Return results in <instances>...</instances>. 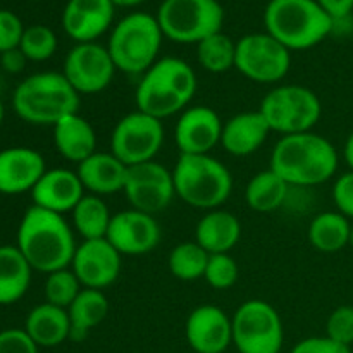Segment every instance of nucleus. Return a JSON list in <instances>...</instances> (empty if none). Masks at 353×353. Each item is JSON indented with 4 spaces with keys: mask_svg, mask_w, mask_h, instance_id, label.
Segmentation results:
<instances>
[{
    "mask_svg": "<svg viewBox=\"0 0 353 353\" xmlns=\"http://www.w3.org/2000/svg\"><path fill=\"white\" fill-rule=\"evenodd\" d=\"M28 2H40V0H28Z\"/></svg>",
    "mask_w": 353,
    "mask_h": 353,
    "instance_id": "obj_48",
    "label": "nucleus"
},
{
    "mask_svg": "<svg viewBox=\"0 0 353 353\" xmlns=\"http://www.w3.org/2000/svg\"><path fill=\"white\" fill-rule=\"evenodd\" d=\"M116 6L110 0H68L62 10V30L76 43L97 41L112 30Z\"/></svg>",
    "mask_w": 353,
    "mask_h": 353,
    "instance_id": "obj_19",
    "label": "nucleus"
},
{
    "mask_svg": "<svg viewBox=\"0 0 353 353\" xmlns=\"http://www.w3.org/2000/svg\"><path fill=\"white\" fill-rule=\"evenodd\" d=\"M23 330L38 348H54L65 340H71V321L68 310L47 302L30 310Z\"/></svg>",
    "mask_w": 353,
    "mask_h": 353,
    "instance_id": "obj_26",
    "label": "nucleus"
},
{
    "mask_svg": "<svg viewBox=\"0 0 353 353\" xmlns=\"http://www.w3.org/2000/svg\"><path fill=\"white\" fill-rule=\"evenodd\" d=\"M223 124L219 114L207 105H190L174 126V141L179 155L210 154L221 145Z\"/></svg>",
    "mask_w": 353,
    "mask_h": 353,
    "instance_id": "obj_17",
    "label": "nucleus"
},
{
    "mask_svg": "<svg viewBox=\"0 0 353 353\" xmlns=\"http://www.w3.org/2000/svg\"><path fill=\"white\" fill-rule=\"evenodd\" d=\"M185 336L195 353H224L233 343V323L221 307L199 305L186 317Z\"/></svg>",
    "mask_w": 353,
    "mask_h": 353,
    "instance_id": "obj_18",
    "label": "nucleus"
},
{
    "mask_svg": "<svg viewBox=\"0 0 353 353\" xmlns=\"http://www.w3.org/2000/svg\"><path fill=\"white\" fill-rule=\"evenodd\" d=\"M26 64L28 59L24 57V54L19 50V47L0 54V65H2L3 71L9 72V74H19L21 71H24Z\"/></svg>",
    "mask_w": 353,
    "mask_h": 353,
    "instance_id": "obj_42",
    "label": "nucleus"
},
{
    "mask_svg": "<svg viewBox=\"0 0 353 353\" xmlns=\"http://www.w3.org/2000/svg\"><path fill=\"white\" fill-rule=\"evenodd\" d=\"M16 247L33 271L50 274L71 268L78 243L64 216L31 205L21 217Z\"/></svg>",
    "mask_w": 353,
    "mask_h": 353,
    "instance_id": "obj_1",
    "label": "nucleus"
},
{
    "mask_svg": "<svg viewBox=\"0 0 353 353\" xmlns=\"http://www.w3.org/2000/svg\"><path fill=\"white\" fill-rule=\"evenodd\" d=\"M196 61L200 68L210 74L231 71L236 61V41L223 31L210 34L196 45Z\"/></svg>",
    "mask_w": 353,
    "mask_h": 353,
    "instance_id": "obj_32",
    "label": "nucleus"
},
{
    "mask_svg": "<svg viewBox=\"0 0 353 353\" xmlns=\"http://www.w3.org/2000/svg\"><path fill=\"white\" fill-rule=\"evenodd\" d=\"M105 238L123 257H134L154 252L161 243L162 230L155 216L128 209L112 214Z\"/></svg>",
    "mask_w": 353,
    "mask_h": 353,
    "instance_id": "obj_16",
    "label": "nucleus"
},
{
    "mask_svg": "<svg viewBox=\"0 0 353 353\" xmlns=\"http://www.w3.org/2000/svg\"><path fill=\"white\" fill-rule=\"evenodd\" d=\"M238 276H240V269L231 254H214L207 262L203 279L210 288L224 292L236 285Z\"/></svg>",
    "mask_w": 353,
    "mask_h": 353,
    "instance_id": "obj_36",
    "label": "nucleus"
},
{
    "mask_svg": "<svg viewBox=\"0 0 353 353\" xmlns=\"http://www.w3.org/2000/svg\"><path fill=\"white\" fill-rule=\"evenodd\" d=\"M176 196L200 210L221 209L233 192V174L210 154L179 155L172 168Z\"/></svg>",
    "mask_w": 353,
    "mask_h": 353,
    "instance_id": "obj_6",
    "label": "nucleus"
},
{
    "mask_svg": "<svg viewBox=\"0 0 353 353\" xmlns=\"http://www.w3.org/2000/svg\"><path fill=\"white\" fill-rule=\"evenodd\" d=\"M343 159L348 165V171H353V131L348 134L347 141L343 147Z\"/></svg>",
    "mask_w": 353,
    "mask_h": 353,
    "instance_id": "obj_44",
    "label": "nucleus"
},
{
    "mask_svg": "<svg viewBox=\"0 0 353 353\" xmlns=\"http://www.w3.org/2000/svg\"><path fill=\"white\" fill-rule=\"evenodd\" d=\"M233 345L240 353H279L285 327L278 310L265 300L241 303L231 317Z\"/></svg>",
    "mask_w": 353,
    "mask_h": 353,
    "instance_id": "obj_10",
    "label": "nucleus"
},
{
    "mask_svg": "<svg viewBox=\"0 0 353 353\" xmlns=\"http://www.w3.org/2000/svg\"><path fill=\"white\" fill-rule=\"evenodd\" d=\"M292 353H352V350L350 347H345L324 334V336H310L299 341L292 348Z\"/></svg>",
    "mask_w": 353,
    "mask_h": 353,
    "instance_id": "obj_41",
    "label": "nucleus"
},
{
    "mask_svg": "<svg viewBox=\"0 0 353 353\" xmlns=\"http://www.w3.org/2000/svg\"><path fill=\"white\" fill-rule=\"evenodd\" d=\"M292 68V52L268 31L248 33L236 41L234 69L247 79L261 85L283 81Z\"/></svg>",
    "mask_w": 353,
    "mask_h": 353,
    "instance_id": "obj_11",
    "label": "nucleus"
},
{
    "mask_svg": "<svg viewBox=\"0 0 353 353\" xmlns=\"http://www.w3.org/2000/svg\"><path fill=\"white\" fill-rule=\"evenodd\" d=\"M116 71L107 45L88 41L76 43L68 52L61 72L79 95H95L112 83Z\"/></svg>",
    "mask_w": 353,
    "mask_h": 353,
    "instance_id": "obj_13",
    "label": "nucleus"
},
{
    "mask_svg": "<svg viewBox=\"0 0 353 353\" xmlns=\"http://www.w3.org/2000/svg\"><path fill=\"white\" fill-rule=\"evenodd\" d=\"M326 336L345 347L353 345V305H340L326 321Z\"/></svg>",
    "mask_w": 353,
    "mask_h": 353,
    "instance_id": "obj_37",
    "label": "nucleus"
},
{
    "mask_svg": "<svg viewBox=\"0 0 353 353\" xmlns=\"http://www.w3.org/2000/svg\"><path fill=\"white\" fill-rule=\"evenodd\" d=\"M24 28L26 26L16 12L0 9V54L19 47Z\"/></svg>",
    "mask_w": 353,
    "mask_h": 353,
    "instance_id": "obj_38",
    "label": "nucleus"
},
{
    "mask_svg": "<svg viewBox=\"0 0 353 353\" xmlns=\"http://www.w3.org/2000/svg\"><path fill=\"white\" fill-rule=\"evenodd\" d=\"M0 353H38V347L26 331L10 327L0 331Z\"/></svg>",
    "mask_w": 353,
    "mask_h": 353,
    "instance_id": "obj_40",
    "label": "nucleus"
},
{
    "mask_svg": "<svg viewBox=\"0 0 353 353\" xmlns=\"http://www.w3.org/2000/svg\"><path fill=\"white\" fill-rule=\"evenodd\" d=\"M162 34L181 45H199L223 31L224 9L219 0H162L155 14Z\"/></svg>",
    "mask_w": 353,
    "mask_h": 353,
    "instance_id": "obj_8",
    "label": "nucleus"
},
{
    "mask_svg": "<svg viewBox=\"0 0 353 353\" xmlns=\"http://www.w3.org/2000/svg\"><path fill=\"white\" fill-rule=\"evenodd\" d=\"M71 269L83 288L105 290L119 279L123 271V255L107 238L83 240L76 247Z\"/></svg>",
    "mask_w": 353,
    "mask_h": 353,
    "instance_id": "obj_15",
    "label": "nucleus"
},
{
    "mask_svg": "<svg viewBox=\"0 0 353 353\" xmlns=\"http://www.w3.org/2000/svg\"><path fill=\"white\" fill-rule=\"evenodd\" d=\"M259 110L272 133L286 137L312 131L323 116V103L314 90L288 83L265 93Z\"/></svg>",
    "mask_w": 353,
    "mask_h": 353,
    "instance_id": "obj_9",
    "label": "nucleus"
},
{
    "mask_svg": "<svg viewBox=\"0 0 353 353\" xmlns=\"http://www.w3.org/2000/svg\"><path fill=\"white\" fill-rule=\"evenodd\" d=\"M271 133L261 110H247L224 121L221 147L233 157H248L268 141Z\"/></svg>",
    "mask_w": 353,
    "mask_h": 353,
    "instance_id": "obj_23",
    "label": "nucleus"
},
{
    "mask_svg": "<svg viewBox=\"0 0 353 353\" xmlns=\"http://www.w3.org/2000/svg\"><path fill=\"white\" fill-rule=\"evenodd\" d=\"M164 121L133 110L121 117L110 134V152L128 168L155 161L164 145Z\"/></svg>",
    "mask_w": 353,
    "mask_h": 353,
    "instance_id": "obj_12",
    "label": "nucleus"
},
{
    "mask_svg": "<svg viewBox=\"0 0 353 353\" xmlns=\"http://www.w3.org/2000/svg\"><path fill=\"white\" fill-rule=\"evenodd\" d=\"M3 117H6V107H3L2 99H0V126H2L3 123Z\"/></svg>",
    "mask_w": 353,
    "mask_h": 353,
    "instance_id": "obj_46",
    "label": "nucleus"
},
{
    "mask_svg": "<svg viewBox=\"0 0 353 353\" xmlns=\"http://www.w3.org/2000/svg\"><path fill=\"white\" fill-rule=\"evenodd\" d=\"M71 217V226L78 236H81L83 240H99L107 236L112 214L102 196L86 193L72 209Z\"/></svg>",
    "mask_w": 353,
    "mask_h": 353,
    "instance_id": "obj_31",
    "label": "nucleus"
},
{
    "mask_svg": "<svg viewBox=\"0 0 353 353\" xmlns=\"http://www.w3.org/2000/svg\"><path fill=\"white\" fill-rule=\"evenodd\" d=\"M45 171L43 155L34 148H3L0 150V193L10 196L31 193Z\"/></svg>",
    "mask_w": 353,
    "mask_h": 353,
    "instance_id": "obj_20",
    "label": "nucleus"
},
{
    "mask_svg": "<svg viewBox=\"0 0 353 353\" xmlns=\"http://www.w3.org/2000/svg\"><path fill=\"white\" fill-rule=\"evenodd\" d=\"M76 172L86 193L103 199L107 195L123 192L126 185L128 165L123 164L110 150H97L76 165Z\"/></svg>",
    "mask_w": 353,
    "mask_h": 353,
    "instance_id": "obj_22",
    "label": "nucleus"
},
{
    "mask_svg": "<svg viewBox=\"0 0 353 353\" xmlns=\"http://www.w3.org/2000/svg\"><path fill=\"white\" fill-rule=\"evenodd\" d=\"M81 283L76 278L71 268L59 269V271L47 274V278H45V302L68 310L71 303L76 300V296L81 293Z\"/></svg>",
    "mask_w": 353,
    "mask_h": 353,
    "instance_id": "obj_35",
    "label": "nucleus"
},
{
    "mask_svg": "<svg viewBox=\"0 0 353 353\" xmlns=\"http://www.w3.org/2000/svg\"><path fill=\"white\" fill-rule=\"evenodd\" d=\"M265 31L290 52L309 50L334 31V21L316 0H269Z\"/></svg>",
    "mask_w": 353,
    "mask_h": 353,
    "instance_id": "obj_5",
    "label": "nucleus"
},
{
    "mask_svg": "<svg viewBox=\"0 0 353 353\" xmlns=\"http://www.w3.org/2000/svg\"><path fill=\"white\" fill-rule=\"evenodd\" d=\"M333 21L348 19L353 10V0H316Z\"/></svg>",
    "mask_w": 353,
    "mask_h": 353,
    "instance_id": "obj_43",
    "label": "nucleus"
},
{
    "mask_svg": "<svg viewBox=\"0 0 353 353\" xmlns=\"http://www.w3.org/2000/svg\"><path fill=\"white\" fill-rule=\"evenodd\" d=\"M352 221L338 210L321 212L310 221L307 238L314 250L321 254H336L350 245Z\"/></svg>",
    "mask_w": 353,
    "mask_h": 353,
    "instance_id": "obj_28",
    "label": "nucleus"
},
{
    "mask_svg": "<svg viewBox=\"0 0 353 353\" xmlns=\"http://www.w3.org/2000/svg\"><path fill=\"white\" fill-rule=\"evenodd\" d=\"M110 2L116 7H126V9H130V7H137L140 3L147 2V0H110Z\"/></svg>",
    "mask_w": 353,
    "mask_h": 353,
    "instance_id": "obj_45",
    "label": "nucleus"
},
{
    "mask_svg": "<svg viewBox=\"0 0 353 353\" xmlns=\"http://www.w3.org/2000/svg\"><path fill=\"white\" fill-rule=\"evenodd\" d=\"M109 310V299L102 290L83 288L68 309L69 321H71V340H85L90 331L105 321Z\"/></svg>",
    "mask_w": 353,
    "mask_h": 353,
    "instance_id": "obj_29",
    "label": "nucleus"
},
{
    "mask_svg": "<svg viewBox=\"0 0 353 353\" xmlns=\"http://www.w3.org/2000/svg\"><path fill=\"white\" fill-rule=\"evenodd\" d=\"M241 238V223L224 209L207 210L195 228V241L209 255L230 254Z\"/></svg>",
    "mask_w": 353,
    "mask_h": 353,
    "instance_id": "obj_24",
    "label": "nucleus"
},
{
    "mask_svg": "<svg viewBox=\"0 0 353 353\" xmlns=\"http://www.w3.org/2000/svg\"><path fill=\"white\" fill-rule=\"evenodd\" d=\"M85 195L78 172L65 168L47 169L31 190L33 205L61 216L71 214Z\"/></svg>",
    "mask_w": 353,
    "mask_h": 353,
    "instance_id": "obj_21",
    "label": "nucleus"
},
{
    "mask_svg": "<svg viewBox=\"0 0 353 353\" xmlns=\"http://www.w3.org/2000/svg\"><path fill=\"white\" fill-rule=\"evenodd\" d=\"M340 165L336 147L314 131L286 134L278 140L269 168L292 186H319L333 179Z\"/></svg>",
    "mask_w": 353,
    "mask_h": 353,
    "instance_id": "obj_2",
    "label": "nucleus"
},
{
    "mask_svg": "<svg viewBox=\"0 0 353 353\" xmlns=\"http://www.w3.org/2000/svg\"><path fill=\"white\" fill-rule=\"evenodd\" d=\"M210 255L193 241H183L171 250L168 257L169 272L179 281H196L203 279L207 262Z\"/></svg>",
    "mask_w": 353,
    "mask_h": 353,
    "instance_id": "obj_33",
    "label": "nucleus"
},
{
    "mask_svg": "<svg viewBox=\"0 0 353 353\" xmlns=\"http://www.w3.org/2000/svg\"><path fill=\"white\" fill-rule=\"evenodd\" d=\"M350 247L353 248V223H352V230H350Z\"/></svg>",
    "mask_w": 353,
    "mask_h": 353,
    "instance_id": "obj_47",
    "label": "nucleus"
},
{
    "mask_svg": "<svg viewBox=\"0 0 353 353\" xmlns=\"http://www.w3.org/2000/svg\"><path fill=\"white\" fill-rule=\"evenodd\" d=\"M199 88L195 71L172 55L159 59L143 74L134 92L137 109L164 121L188 109Z\"/></svg>",
    "mask_w": 353,
    "mask_h": 353,
    "instance_id": "obj_3",
    "label": "nucleus"
},
{
    "mask_svg": "<svg viewBox=\"0 0 353 353\" xmlns=\"http://www.w3.org/2000/svg\"><path fill=\"white\" fill-rule=\"evenodd\" d=\"M54 145L62 159L76 165L97 152V131L79 112L65 116L54 128Z\"/></svg>",
    "mask_w": 353,
    "mask_h": 353,
    "instance_id": "obj_25",
    "label": "nucleus"
},
{
    "mask_svg": "<svg viewBox=\"0 0 353 353\" xmlns=\"http://www.w3.org/2000/svg\"><path fill=\"white\" fill-rule=\"evenodd\" d=\"M33 269L16 245H0V305H14L28 293Z\"/></svg>",
    "mask_w": 353,
    "mask_h": 353,
    "instance_id": "obj_27",
    "label": "nucleus"
},
{
    "mask_svg": "<svg viewBox=\"0 0 353 353\" xmlns=\"http://www.w3.org/2000/svg\"><path fill=\"white\" fill-rule=\"evenodd\" d=\"M288 192V183L269 168L252 176L245 188V202L254 212L269 214L281 209Z\"/></svg>",
    "mask_w": 353,
    "mask_h": 353,
    "instance_id": "obj_30",
    "label": "nucleus"
},
{
    "mask_svg": "<svg viewBox=\"0 0 353 353\" xmlns=\"http://www.w3.org/2000/svg\"><path fill=\"white\" fill-rule=\"evenodd\" d=\"M59 40L52 28L45 24H31L24 28L21 38L19 50L23 52L28 62H45L54 57L57 52Z\"/></svg>",
    "mask_w": 353,
    "mask_h": 353,
    "instance_id": "obj_34",
    "label": "nucleus"
},
{
    "mask_svg": "<svg viewBox=\"0 0 353 353\" xmlns=\"http://www.w3.org/2000/svg\"><path fill=\"white\" fill-rule=\"evenodd\" d=\"M123 193L131 209L155 216L171 205L176 196L172 169L157 161L128 168Z\"/></svg>",
    "mask_w": 353,
    "mask_h": 353,
    "instance_id": "obj_14",
    "label": "nucleus"
},
{
    "mask_svg": "<svg viewBox=\"0 0 353 353\" xmlns=\"http://www.w3.org/2000/svg\"><path fill=\"white\" fill-rule=\"evenodd\" d=\"M81 95L62 72L30 74L12 93V109L19 119L33 126H52L65 116L79 112Z\"/></svg>",
    "mask_w": 353,
    "mask_h": 353,
    "instance_id": "obj_4",
    "label": "nucleus"
},
{
    "mask_svg": "<svg viewBox=\"0 0 353 353\" xmlns=\"http://www.w3.org/2000/svg\"><path fill=\"white\" fill-rule=\"evenodd\" d=\"M162 34L157 17L148 12H131L112 26L107 50L117 71L141 76L159 61Z\"/></svg>",
    "mask_w": 353,
    "mask_h": 353,
    "instance_id": "obj_7",
    "label": "nucleus"
},
{
    "mask_svg": "<svg viewBox=\"0 0 353 353\" xmlns=\"http://www.w3.org/2000/svg\"><path fill=\"white\" fill-rule=\"evenodd\" d=\"M333 202L338 212L353 223V171H347L336 178L333 185Z\"/></svg>",
    "mask_w": 353,
    "mask_h": 353,
    "instance_id": "obj_39",
    "label": "nucleus"
}]
</instances>
